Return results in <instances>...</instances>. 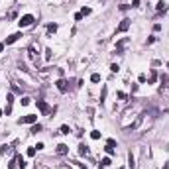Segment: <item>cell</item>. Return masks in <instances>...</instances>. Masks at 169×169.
<instances>
[{"mask_svg": "<svg viewBox=\"0 0 169 169\" xmlns=\"http://www.w3.org/2000/svg\"><path fill=\"white\" fill-rule=\"evenodd\" d=\"M35 104H37V108H39V112L43 114V116H49V114H53V108L47 104L45 100H35Z\"/></svg>", "mask_w": 169, "mask_h": 169, "instance_id": "cell-1", "label": "cell"}, {"mask_svg": "<svg viewBox=\"0 0 169 169\" xmlns=\"http://www.w3.org/2000/svg\"><path fill=\"white\" fill-rule=\"evenodd\" d=\"M35 22V18L34 16H32V14H24L22 18H20V28H30V26H32V24Z\"/></svg>", "mask_w": 169, "mask_h": 169, "instance_id": "cell-2", "label": "cell"}, {"mask_svg": "<svg viewBox=\"0 0 169 169\" xmlns=\"http://www.w3.org/2000/svg\"><path fill=\"white\" fill-rule=\"evenodd\" d=\"M37 122V116L35 114H26L22 118H18V124H35Z\"/></svg>", "mask_w": 169, "mask_h": 169, "instance_id": "cell-3", "label": "cell"}, {"mask_svg": "<svg viewBox=\"0 0 169 169\" xmlns=\"http://www.w3.org/2000/svg\"><path fill=\"white\" fill-rule=\"evenodd\" d=\"M128 45V37H122V39H118L116 41V53L120 55V53H124V47Z\"/></svg>", "mask_w": 169, "mask_h": 169, "instance_id": "cell-4", "label": "cell"}, {"mask_svg": "<svg viewBox=\"0 0 169 169\" xmlns=\"http://www.w3.org/2000/svg\"><path fill=\"white\" fill-rule=\"evenodd\" d=\"M128 28H130V20L124 18L122 22L118 24V28H116V34H122V32H128Z\"/></svg>", "mask_w": 169, "mask_h": 169, "instance_id": "cell-5", "label": "cell"}, {"mask_svg": "<svg viewBox=\"0 0 169 169\" xmlns=\"http://www.w3.org/2000/svg\"><path fill=\"white\" fill-rule=\"evenodd\" d=\"M55 87H57V90H59V92H67V90H69V83H67L65 79H59V81L55 83Z\"/></svg>", "mask_w": 169, "mask_h": 169, "instance_id": "cell-6", "label": "cell"}, {"mask_svg": "<svg viewBox=\"0 0 169 169\" xmlns=\"http://www.w3.org/2000/svg\"><path fill=\"white\" fill-rule=\"evenodd\" d=\"M12 104H14V94L10 92V94L6 96V110H4V112H6V116L12 112Z\"/></svg>", "mask_w": 169, "mask_h": 169, "instance_id": "cell-7", "label": "cell"}, {"mask_svg": "<svg viewBox=\"0 0 169 169\" xmlns=\"http://www.w3.org/2000/svg\"><path fill=\"white\" fill-rule=\"evenodd\" d=\"M55 151H57V155H67L69 153V146L67 144H59V146L55 147Z\"/></svg>", "mask_w": 169, "mask_h": 169, "instance_id": "cell-8", "label": "cell"}, {"mask_svg": "<svg viewBox=\"0 0 169 169\" xmlns=\"http://www.w3.org/2000/svg\"><path fill=\"white\" fill-rule=\"evenodd\" d=\"M20 37H24V35H22V32H16V34L8 35V37H6V45H10V43H14V41H18Z\"/></svg>", "mask_w": 169, "mask_h": 169, "instance_id": "cell-9", "label": "cell"}, {"mask_svg": "<svg viewBox=\"0 0 169 169\" xmlns=\"http://www.w3.org/2000/svg\"><path fill=\"white\" fill-rule=\"evenodd\" d=\"M155 10H157V14H165V12H167V4H165L163 0H159L157 6H155Z\"/></svg>", "mask_w": 169, "mask_h": 169, "instance_id": "cell-10", "label": "cell"}, {"mask_svg": "<svg viewBox=\"0 0 169 169\" xmlns=\"http://www.w3.org/2000/svg\"><path fill=\"white\" fill-rule=\"evenodd\" d=\"M14 159H16V165H18V167H20V169H24V167H26V165H28V163H26V159H24L22 155H20V153H18V155H16V157H14Z\"/></svg>", "mask_w": 169, "mask_h": 169, "instance_id": "cell-11", "label": "cell"}, {"mask_svg": "<svg viewBox=\"0 0 169 169\" xmlns=\"http://www.w3.org/2000/svg\"><path fill=\"white\" fill-rule=\"evenodd\" d=\"M79 153H81V155H89V153H90L89 146H85V144H81V146H79Z\"/></svg>", "mask_w": 169, "mask_h": 169, "instance_id": "cell-12", "label": "cell"}, {"mask_svg": "<svg viewBox=\"0 0 169 169\" xmlns=\"http://www.w3.org/2000/svg\"><path fill=\"white\" fill-rule=\"evenodd\" d=\"M55 32H57V24H49V26H47V35L55 34Z\"/></svg>", "mask_w": 169, "mask_h": 169, "instance_id": "cell-13", "label": "cell"}, {"mask_svg": "<svg viewBox=\"0 0 169 169\" xmlns=\"http://www.w3.org/2000/svg\"><path fill=\"white\" fill-rule=\"evenodd\" d=\"M30 132H32V134H37V132H41V124H37V122H35V124H32V130H30Z\"/></svg>", "mask_w": 169, "mask_h": 169, "instance_id": "cell-14", "label": "cell"}, {"mask_svg": "<svg viewBox=\"0 0 169 169\" xmlns=\"http://www.w3.org/2000/svg\"><path fill=\"white\" fill-rule=\"evenodd\" d=\"M110 163H112V161H110V157H104V159H100V163H98V165H100V167H108Z\"/></svg>", "mask_w": 169, "mask_h": 169, "instance_id": "cell-15", "label": "cell"}, {"mask_svg": "<svg viewBox=\"0 0 169 169\" xmlns=\"http://www.w3.org/2000/svg\"><path fill=\"white\" fill-rule=\"evenodd\" d=\"M35 151H37V147H35V146H30V147H28V155H30V157H34Z\"/></svg>", "mask_w": 169, "mask_h": 169, "instance_id": "cell-16", "label": "cell"}, {"mask_svg": "<svg viewBox=\"0 0 169 169\" xmlns=\"http://www.w3.org/2000/svg\"><path fill=\"white\" fill-rule=\"evenodd\" d=\"M12 149V146H6V144H4V146H0V155H4V153H6V151H10Z\"/></svg>", "mask_w": 169, "mask_h": 169, "instance_id": "cell-17", "label": "cell"}, {"mask_svg": "<svg viewBox=\"0 0 169 169\" xmlns=\"http://www.w3.org/2000/svg\"><path fill=\"white\" fill-rule=\"evenodd\" d=\"M106 92H108V89H106V87H102V90H100V104L104 102V98H106Z\"/></svg>", "mask_w": 169, "mask_h": 169, "instance_id": "cell-18", "label": "cell"}, {"mask_svg": "<svg viewBox=\"0 0 169 169\" xmlns=\"http://www.w3.org/2000/svg\"><path fill=\"white\" fill-rule=\"evenodd\" d=\"M90 81H92V83H100V75H98V73H92V75H90Z\"/></svg>", "mask_w": 169, "mask_h": 169, "instance_id": "cell-19", "label": "cell"}, {"mask_svg": "<svg viewBox=\"0 0 169 169\" xmlns=\"http://www.w3.org/2000/svg\"><path fill=\"white\" fill-rule=\"evenodd\" d=\"M59 132H61V134H69V132H71V128H69L67 124H63L61 128H59Z\"/></svg>", "mask_w": 169, "mask_h": 169, "instance_id": "cell-20", "label": "cell"}, {"mask_svg": "<svg viewBox=\"0 0 169 169\" xmlns=\"http://www.w3.org/2000/svg\"><path fill=\"white\" fill-rule=\"evenodd\" d=\"M161 83H165L163 87H169V75H161ZM163 87H161V89H163Z\"/></svg>", "mask_w": 169, "mask_h": 169, "instance_id": "cell-21", "label": "cell"}, {"mask_svg": "<svg viewBox=\"0 0 169 169\" xmlns=\"http://www.w3.org/2000/svg\"><path fill=\"white\" fill-rule=\"evenodd\" d=\"M149 83H155V81H157V73H155V71H151V75H149Z\"/></svg>", "mask_w": 169, "mask_h": 169, "instance_id": "cell-22", "label": "cell"}, {"mask_svg": "<svg viewBox=\"0 0 169 169\" xmlns=\"http://www.w3.org/2000/svg\"><path fill=\"white\" fill-rule=\"evenodd\" d=\"M90 138H92V140H98V138H100V132H98V130H92V132H90Z\"/></svg>", "mask_w": 169, "mask_h": 169, "instance_id": "cell-23", "label": "cell"}, {"mask_svg": "<svg viewBox=\"0 0 169 169\" xmlns=\"http://www.w3.org/2000/svg\"><path fill=\"white\" fill-rule=\"evenodd\" d=\"M128 165H130V169H134V155L132 153L128 155Z\"/></svg>", "mask_w": 169, "mask_h": 169, "instance_id": "cell-24", "label": "cell"}, {"mask_svg": "<svg viewBox=\"0 0 169 169\" xmlns=\"http://www.w3.org/2000/svg\"><path fill=\"white\" fill-rule=\"evenodd\" d=\"M20 102H22L24 106H28V104L32 102V98H30V96H24V98H22V100H20Z\"/></svg>", "mask_w": 169, "mask_h": 169, "instance_id": "cell-25", "label": "cell"}, {"mask_svg": "<svg viewBox=\"0 0 169 169\" xmlns=\"http://www.w3.org/2000/svg\"><path fill=\"white\" fill-rule=\"evenodd\" d=\"M106 146H110V147H116V140H112V138H110V140H106Z\"/></svg>", "mask_w": 169, "mask_h": 169, "instance_id": "cell-26", "label": "cell"}, {"mask_svg": "<svg viewBox=\"0 0 169 169\" xmlns=\"http://www.w3.org/2000/svg\"><path fill=\"white\" fill-rule=\"evenodd\" d=\"M110 71H112V73H118V71H120V67H118L116 63H112V65H110Z\"/></svg>", "mask_w": 169, "mask_h": 169, "instance_id": "cell-27", "label": "cell"}, {"mask_svg": "<svg viewBox=\"0 0 169 169\" xmlns=\"http://www.w3.org/2000/svg\"><path fill=\"white\" fill-rule=\"evenodd\" d=\"M90 12H92L90 8H83V10H81V14H83V16H89Z\"/></svg>", "mask_w": 169, "mask_h": 169, "instance_id": "cell-28", "label": "cell"}, {"mask_svg": "<svg viewBox=\"0 0 169 169\" xmlns=\"http://www.w3.org/2000/svg\"><path fill=\"white\" fill-rule=\"evenodd\" d=\"M104 149H106V153H108V155H112V153H114V147H110V146H106Z\"/></svg>", "mask_w": 169, "mask_h": 169, "instance_id": "cell-29", "label": "cell"}, {"mask_svg": "<svg viewBox=\"0 0 169 169\" xmlns=\"http://www.w3.org/2000/svg\"><path fill=\"white\" fill-rule=\"evenodd\" d=\"M83 18H85V16H83L81 12H77V14H75V20H77V22H79V20H83Z\"/></svg>", "mask_w": 169, "mask_h": 169, "instance_id": "cell-30", "label": "cell"}, {"mask_svg": "<svg viewBox=\"0 0 169 169\" xmlns=\"http://www.w3.org/2000/svg\"><path fill=\"white\" fill-rule=\"evenodd\" d=\"M12 90H14V92H18V94H22V89H20V87H16V85L12 87Z\"/></svg>", "mask_w": 169, "mask_h": 169, "instance_id": "cell-31", "label": "cell"}, {"mask_svg": "<svg viewBox=\"0 0 169 169\" xmlns=\"http://www.w3.org/2000/svg\"><path fill=\"white\" fill-rule=\"evenodd\" d=\"M45 59H51V49H45Z\"/></svg>", "mask_w": 169, "mask_h": 169, "instance_id": "cell-32", "label": "cell"}, {"mask_svg": "<svg viewBox=\"0 0 169 169\" xmlns=\"http://www.w3.org/2000/svg\"><path fill=\"white\" fill-rule=\"evenodd\" d=\"M116 96H118V98H120V100H124V98H126V92H118V94H116Z\"/></svg>", "mask_w": 169, "mask_h": 169, "instance_id": "cell-33", "label": "cell"}, {"mask_svg": "<svg viewBox=\"0 0 169 169\" xmlns=\"http://www.w3.org/2000/svg\"><path fill=\"white\" fill-rule=\"evenodd\" d=\"M10 169H16V159H12L10 161Z\"/></svg>", "mask_w": 169, "mask_h": 169, "instance_id": "cell-34", "label": "cell"}, {"mask_svg": "<svg viewBox=\"0 0 169 169\" xmlns=\"http://www.w3.org/2000/svg\"><path fill=\"white\" fill-rule=\"evenodd\" d=\"M140 4V0H132V6H138Z\"/></svg>", "mask_w": 169, "mask_h": 169, "instance_id": "cell-35", "label": "cell"}, {"mask_svg": "<svg viewBox=\"0 0 169 169\" xmlns=\"http://www.w3.org/2000/svg\"><path fill=\"white\" fill-rule=\"evenodd\" d=\"M4 45H6L4 41H0V51H4Z\"/></svg>", "mask_w": 169, "mask_h": 169, "instance_id": "cell-36", "label": "cell"}, {"mask_svg": "<svg viewBox=\"0 0 169 169\" xmlns=\"http://www.w3.org/2000/svg\"><path fill=\"white\" fill-rule=\"evenodd\" d=\"M163 169H169V161L167 163H163Z\"/></svg>", "mask_w": 169, "mask_h": 169, "instance_id": "cell-37", "label": "cell"}, {"mask_svg": "<svg viewBox=\"0 0 169 169\" xmlns=\"http://www.w3.org/2000/svg\"><path fill=\"white\" fill-rule=\"evenodd\" d=\"M2 114H4V110H0V118H2Z\"/></svg>", "mask_w": 169, "mask_h": 169, "instance_id": "cell-38", "label": "cell"}, {"mask_svg": "<svg viewBox=\"0 0 169 169\" xmlns=\"http://www.w3.org/2000/svg\"><path fill=\"white\" fill-rule=\"evenodd\" d=\"M167 67H169V63H167Z\"/></svg>", "mask_w": 169, "mask_h": 169, "instance_id": "cell-39", "label": "cell"}]
</instances>
